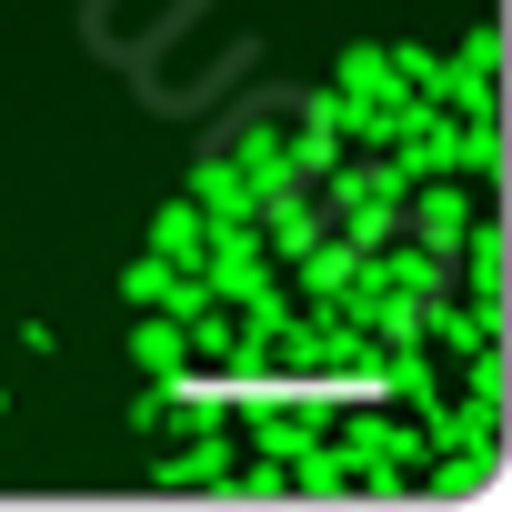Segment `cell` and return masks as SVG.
Instances as JSON below:
<instances>
[{
    "instance_id": "6da1fadb",
    "label": "cell",
    "mask_w": 512,
    "mask_h": 512,
    "mask_svg": "<svg viewBox=\"0 0 512 512\" xmlns=\"http://www.w3.org/2000/svg\"><path fill=\"white\" fill-rule=\"evenodd\" d=\"M151 241H161V262H201V241H211V221H201V211L181 201V211H161V231H151Z\"/></svg>"
},
{
    "instance_id": "3957f363",
    "label": "cell",
    "mask_w": 512,
    "mask_h": 512,
    "mask_svg": "<svg viewBox=\"0 0 512 512\" xmlns=\"http://www.w3.org/2000/svg\"><path fill=\"white\" fill-rule=\"evenodd\" d=\"M141 362H151V372H171V362H181V332H161V322H151V332H141Z\"/></svg>"
},
{
    "instance_id": "7a4b0ae2",
    "label": "cell",
    "mask_w": 512,
    "mask_h": 512,
    "mask_svg": "<svg viewBox=\"0 0 512 512\" xmlns=\"http://www.w3.org/2000/svg\"><path fill=\"white\" fill-rule=\"evenodd\" d=\"M452 231H462V191H432V201H422V241H432V251H442V241H452Z\"/></svg>"
}]
</instances>
